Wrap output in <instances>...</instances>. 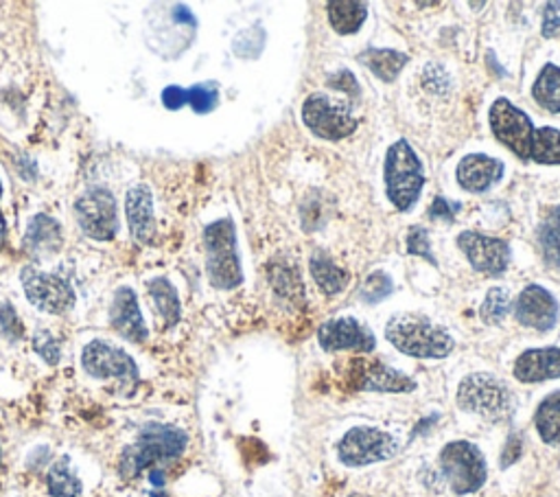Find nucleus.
Masks as SVG:
<instances>
[{
	"label": "nucleus",
	"mask_w": 560,
	"mask_h": 497,
	"mask_svg": "<svg viewBox=\"0 0 560 497\" xmlns=\"http://www.w3.org/2000/svg\"><path fill=\"white\" fill-rule=\"evenodd\" d=\"M519 453H521V440L512 436V438L508 440V445H506V451H503V467L512 464V462L519 458Z\"/></svg>",
	"instance_id": "40"
},
{
	"label": "nucleus",
	"mask_w": 560,
	"mask_h": 497,
	"mask_svg": "<svg viewBox=\"0 0 560 497\" xmlns=\"http://www.w3.org/2000/svg\"><path fill=\"white\" fill-rule=\"evenodd\" d=\"M395 291V283L386 272H372L363 287H361V300L365 302H382Z\"/></svg>",
	"instance_id": "33"
},
{
	"label": "nucleus",
	"mask_w": 560,
	"mask_h": 497,
	"mask_svg": "<svg viewBox=\"0 0 560 497\" xmlns=\"http://www.w3.org/2000/svg\"><path fill=\"white\" fill-rule=\"evenodd\" d=\"M21 281H23L27 300L45 313L64 315L75 307L73 285L58 274H49L36 268H25Z\"/></svg>",
	"instance_id": "12"
},
{
	"label": "nucleus",
	"mask_w": 560,
	"mask_h": 497,
	"mask_svg": "<svg viewBox=\"0 0 560 497\" xmlns=\"http://www.w3.org/2000/svg\"><path fill=\"white\" fill-rule=\"evenodd\" d=\"M560 34V3H547L543 12V38Z\"/></svg>",
	"instance_id": "37"
},
{
	"label": "nucleus",
	"mask_w": 560,
	"mask_h": 497,
	"mask_svg": "<svg viewBox=\"0 0 560 497\" xmlns=\"http://www.w3.org/2000/svg\"><path fill=\"white\" fill-rule=\"evenodd\" d=\"M350 380L359 390H372V393L414 390V382L410 377L375 360H350Z\"/></svg>",
	"instance_id": "15"
},
{
	"label": "nucleus",
	"mask_w": 560,
	"mask_h": 497,
	"mask_svg": "<svg viewBox=\"0 0 560 497\" xmlns=\"http://www.w3.org/2000/svg\"><path fill=\"white\" fill-rule=\"evenodd\" d=\"M534 101L549 114L560 112V66L545 64L532 86Z\"/></svg>",
	"instance_id": "26"
},
{
	"label": "nucleus",
	"mask_w": 560,
	"mask_h": 497,
	"mask_svg": "<svg viewBox=\"0 0 560 497\" xmlns=\"http://www.w3.org/2000/svg\"><path fill=\"white\" fill-rule=\"evenodd\" d=\"M0 462H3V449H0Z\"/></svg>",
	"instance_id": "43"
},
{
	"label": "nucleus",
	"mask_w": 560,
	"mask_h": 497,
	"mask_svg": "<svg viewBox=\"0 0 560 497\" xmlns=\"http://www.w3.org/2000/svg\"><path fill=\"white\" fill-rule=\"evenodd\" d=\"M110 326L116 331L119 336L134 345H142L149 338V331L145 324V318L140 313L138 298L134 289L129 287H119L112 305H110Z\"/></svg>",
	"instance_id": "17"
},
{
	"label": "nucleus",
	"mask_w": 560,
	"mask_h": 497,
	"mask_svg": "<svg viewBox=\"0 0 560 497\" xmlns=\"http://www.w3.org/2000/svg\"><path fill=\"white\" fill-rule=\"evenodd\" d=\"M408 252L412 257H421V259L430 261L432 265H436V259H434V252H432V244H430V233L423 226H416V228L410 231V235H408Z\"/></svg>",
	"instance_id": "34"
},
{
	"label": "nucleus",
	"mask_w": 560,
	"mask_h": 497,
	"mask_svg": "<svg viewBox=\"0 0 560 497\" xmlns=\"http://www.w3.org/2000/svg\"><path fill=\"white\" fill-rule=\"evenodd\" d=\"M173 18L177 21V23H189L191 27H196V18H194V14L189 12V10H186V8H175L173 10Z\"/></svg>",
	"instance_id": "41"
},
{
	"label": "nucleus",
	"mask_w": 560,
	"mask_h": 497,
	"mask_svg": "<svg viewBox=\"0 0 560 497\" xmlns=\"http://www.w3.org/2000/svg\"><path fill=\"white\" fill-rule=\"evenodd\" d=\"M47 486L51 497H82L84 493V484L77 471L73 469V462L69 456H62L51 464L47 475Z\"/></svg>",
	"instance_id": "25"
},
{
	"label": "nucleus",
	"mask_w": 560,
	"mask_h": 497,
	"mask_svg": "<svg viewBox=\"0 0 560 497\" xmlns=\"http://www.w3.org/2000/svg\"><path fill=\"white\" fill-rule=\"evenodd\" d=\"M386 194L395 209L410 211L425 187L423 162L408 140H397L386 153Z\"/></svg>",
	"instance_id": "3"
},
{
	"label": "nucleus",
	"mask_w": 560,
	"mask_h": 497,
	"mask_svg": "<svg viewBox=\"0 0 560 497\" xmlns=\"http://www.w3.org/2000/svg\"><path fill=\"white\" fill-rule=\"evenodd\" d=\"M386 338L397 351L416 360H443L456 347L443 326L419 313H399L390 318Z\"/></svg>",
	"instance_id": "2"
},
{
	"label": "nucleus",
	"mask_w": 560,
	"mask_h": 497,
	"mask_svg": "<svg viewBox=\"0 0 560 497\" xmlns=\"http://www.w3.org/2000/svg\"><path fill=\"white\" fill-rule=\"evenodd\" d=\"M207 272L217 289H235L244 281L241 261L237 252V231L233 220H217L204 231Z\"/></svg>",
	"instance_id": "4"
},
{
	"label": "nucleus",
	"mask_w": 560,
	"mask_h": 497,
	"mask_svg": "<svg viewBox=\"0 0 560 497\" xmlns=\"http://www.w3.org/2000/svg\"><path fill=\"white\" fill-rule=\"evenodd\" d=\"M538 244H540L543 259L549 265L560 268V207L553 209L551 215L547 218V222L540 226Z\"/></svg>",
	"instance_id": "30"
},
{
	"label": "nucleus",
	"mask_w": 560,
	"mask_h": 497,
	"mask_svg": "<svg viewBox=\"0 0 560 497\" xmlns=\"http://www.w3.org/2000/svg\"><path fill=\"white\" fill-rule=\"evenodd\" d=\"M458 211H460V204L447 202L445 198H436L432 209H430V218L432 220H440V222H453Z\"/></svg>",
	"instance_id": "38"
},
{
	"label": "nucleus",
	"mask_w": 560,
	"mask_h": 497,
	"mask_svg": "<svg viewBox=\"0 0 560 497\" xmlns=\"http://www.w3.org/2000/svg\"><path fill=\"white\" fill-rule=\"evenodd\" d=\"M514 318L527 328L549 331L558 320V302L545 287L527 285L517 298Z\"/></svg>",
	"instance_id": "16"
},
{
	"label": "nucleus",
	"mask_w": 560,
	"mask_h": 497,
	"mask_svg": "<svg viewBox=\"0 0 560 497\" xmlns=\"http://www.w3.org/2000/svg\"><path fill=\"white\" fill-rule=\"evenodd\" d=\"M488 121L495 138L503 147H508L519 160H530L536 127L521 108H517L510 99L499 97L490 105Z\"/></svg>",
	"instance_id": "9"
},
{
	"label": "nucleus",
	"mask_w": 560,
	"mask_h": 497,
	"mask_svg": "<svg viewBox=\"0 0 560 497\" xmlns=\"http://www.w3.org/2000/svg\"><path fill=\"white\" fill-rule=\"evenodd\" d=\"M302 121L313 136L324 140L348 138L359 127L350 105L324 92H315L302 103Z\"/></svg>",
	"instance_id": "6"
},
{
	"label": "nucleus",
	"mask_w": 560,
	"mask_h": 497,
	"mask_svg": "<svg viewBox=\"0 0 560 497\" xmlns=\"http://www.w3.org/2000/svg\"><path fill=\"white\" fill-rule=\"evenodd\" d=\"M309 270L313 281L318 283V287L328 294L335 296L339 294L346 285H348V272L341 270L328 254L324 252H313V257L309 259Z\"/></svg>",
	"instance_id": "24"
},
{
	"label": "nucleus",
	"mask_w": 560,
	"mask_h": 497,
	"mask_svg": "<svg viewBox=\"0 0 560 497\" xmlns=\"http://www.w3.org/2000/svg\"><path fill=\"white\" fill-rule=\"evenodd\" d=\"M162 103L166 110H179L186 105V90L179 86H169L162 90Z\"/></svg>",
	"instance_id": "39"
},
{
	"label": "nucleus",
	"mask_w": 560,
	"mask_h": 497,
	"mask_svg": "<svg viewBox=\"0 0 560 497\" xmlns=\"http://www.w3.org/2000/svg\"><path fill=\"white\" fill-rule=\"evenodd\" d=\"M397 451V438L379 427H352L341 436L337 445L339 462L352 469L386 462L395 458Z\"/></svg>",
	"instance_id": "8"
},
{
	"label": "nucleus",
	"mask_w": 560,
	"mask_h": 497,
	"mask_svg": "<svg viewBox=\"0 0 560 497\" xmlns=\"http://www.w3.org/2000/svg\"><path fill=\"white\" fill-rule=\"evenodd\" d=\"M0 326H3V334L8 338H12V340L23 338V331H25L23 328V320L18 318L16 309L10 302H5L3 307H0Z\"/></svg>",
	"instance_id": "36"
},
{
	"label": "nucleus",
	"mask_w": 560,
	"mask_h": 497,
	"mask_svg": "<svg viewBox=\"0 0 560 497\" xmlns=\"http://www.w3.org/2000/svg\"><path fill=\"white\" fill-rule=\"evenodd\" d=\"M147 287H149V296H151V300L155 305V311L160 313L164 326L177 324V320H179V298H177V291L171 285V281L164 278V276H155L147 283Z\"/></svg>",
	"instance_id": "28"
},
{
	"label": "nucleus",
	"mask_w": 560,
	"mask_h": 497,
	"mask_svg": "<svg viewBox=\"0 0 560 497\" xmlns=\"http://www.w3.org/2000/svg\"><path fill=\"white\" fill-rule=\"evenodd\" d=\"M508 309H510V294H508V289H503V287H493V289L486 294L484 302H482L480 315H482V320H484L486 324L495 326V324H501V322H503Z\"/></svg>",
	"instance_id": "31"
},
{
	"label": "nucleus",
	"mask_w": 560,
	"mask_h": 497,
	"mask_svg": "<svg viewBox=\"0 0 560 497\" xmlns=\"http://www.w3.org/2000/svg\"><path fill=\"white\" fill-rule=\"evenodd\" d=\"M440 469L451 490L471 495L486 482V460L477 445L469 440H453L440 451Z\"/></svg>",
	"instance_id": "7"
},
{
	"label": "nucleus",
	"mask_w": 560,
	"mask_h": 497,
	"mask_svg": "<svg viewBox=\"0 0 560 497\" xmlns=\"http://www.w3.org/2000/svg\"><path fill=\"white\" fill-rule=\"evenodd\" d=\"M503 178V164L486 153H469L458 164V183L469 194H484Z\"/></svg>",
	"instance_id": "18"
},
{
	"label": "nucleus",
	"mask_w": 560,
	"mask_h": 497,
	"mask_svg": "<svg viewBox=\"0 0 560 497\" xmlns=\"http://www.w3.org/2000/svg\"><path fill=\"white\" fill-rule=\"evenodd\" d=\"M125 215L132 237L147 246L155 239V220H153V196L147 185H136L127 191Z\"/></svg>",
	"instance_id": "19"
},
{
	"label": "nucleus",
	"mask_w": 560,
	"mask_h": 497,
	"mask_svg": "<svg viewBox=\"0 0 560 497\" xmlns=\"http://www.w3.org/2000/svg\"><path fill=\"white\" fill-rule=\"evenodd\" d=\"M217 103H220V88L215 82L198 84L186 90V105H191L194 112H198V114L213 112L217 108Z\"/></svg>",
	"instance_id": "32"
},
{
	"label": "nucleus",
	"mask_w": 560,
	"mask_h": 497,
	"mask_svg": "<svg viewBox=\"0 0 560 497\" xmlns=\"http://www.w3.org/2000/svg\"><path fill=\"white\" fill-rule=\"evenodd\" d=\"M0 198H3V181H0ZM8 241V224H5V215L0 211V248L5 246Z\"/></svg>",
	"instance_id": "42"
},
{
	"label": "nucleus",
	"mask_w": 560,
	"mask_h": 497,
	"mask_svg": "<svg viewBox=\"0 0 560 497\" xmlns=\"http://www.w3.org/2000/svg\"><path fill=\"white\" fill-rule=\"evenodd\" d=\"M189 445V436L175 425L166 423H147L136 440L123 449L121 456V475L134 480L142 473L162 469L164 464L177 460Z\"/></svg>",
	"instance_id": "1"
},
{
	"label": "nucleus",
	"mask_w": 560,
	"mask_h": 497,
	"mask_svg": "<svg viewBox=\"0 0 560 497\" xmlns=\"http://www.w3.org/2000/svg\"><path fill=\"white\" fill-rule=\"evenodd\" d=\"M62 244H64V235L55 218L40 213L32 220L25 233V248L32 257L58 254L62 250Z\"/></svg>",
	"instance_id": "21"
},
{
	"label": "nucleus",
	"mask_w": 560,
	"mask_h": 497,
	"mask_svg": "<svg viewBox=\"0 0 560 497\" xmlns=\"http://www.w3.org/2000/svg\"><path fill=\"white\" fill-rule=\"evenodd\" d=\"M458 248L475 272L488 276H499L510 263V246L499 237L464 231L458 235Z\"/></svg>",
	"instance_id": "13"
},
{
	"label": "nucleus",
	"mask_w": 560,
	"mask_h": 497,
	"mask_svg": "<svg viewBox=\"0 0 560 497\" xmlns=\"http://www.w3.org/2000/svg\"><path fill=\"white\" fill-rule=\"evenodd\" d=\"M34 351L51 366H55L60 362V358H62L60 343L53 338V334H49V331H40V334H36Z\"/></svg>",
	"instance_id": "35"
},
{
	"label": "nucleus",
	"mask_w": 560,
	"mask_h": 497,
	"mask_svg": "<svg viewBox=\"0 0 560 497\" xmlns=\"http://www.w3.org/2000/svg\"><path fill=\"white\" fill-rule=\"evenodd\" d=\"M318 343L326 353H337V351L370 353L377 347V340L372 336V331L363 326L359 320L348 315L324 322L318 331Z\"/></svg>",
	"instance_id": "14"
},
{
	"label": "nucleus",
	"mask_w": 560,
	"mask_h": 497,
	"mask_svg": "<svg viewBox=\"0 0 560 497\" xmlns=\"http://www.w3.org/2000/svg\"><path fill=\"white\" fill-rule=\"evenodd\" d=\"M82 366L86 375L99 382L116 380L121 384H136L140 375L134 358L108 340L88 343L82 351Z\"/></svg>",
	"instance_id": "10"
},
{
	"label": "nucleus",
	"mask_w": 560,
	"mask_h": 497,
	"mask_svg": "<svg viewBox=\"0 0 560 497\" xmlns=\"http://www.w3.org/2000/svg\"><path fill=\"white\" fill-rule=\"evenodd\" d=\"M512 373L521 384H540L549 380H560V347L523 351L514 360Z\"/></svg>",
	"instance_id": "20"
},
{
	"label": "nucleus",
	"mask_w": 560,
	"mask_h": 497,
	"mask_svg": "<svg viewBox=\"0 0 560 497\" xmlns=\"http://www.w3.org/2000/svg\"><path fill=\"white\" fill-rule=\"evenodd\" d=\"M458 406L486 421H503L512 412L510 388L488 373H473L458 388Z\"/></svg>",
	"instance_id": "5"
},
{
	"label": "nucleus",
	"mask_w": 560,
	"mask_h": 497,
	"mask_svg": "<svg viewBox=\"0 0 560 497\" xmlns=\"http://www.w3.org/2000/svg\"><path fill=\"white\" fill-rule=\"evenodd\" d=\"M75 218L84 235L95 241H112L119 233L116 200L108 189H90L75 204Z\"/></svg>",
	"instance_id": "11"
},
{
	"label": "nucleus",
	"mask_w": 560,
	"mask_h": 497,
	"mask_svg": "<svg viewBox=\"0 0 560 497\" xmlns=\"http://www.w3.org/2000/svg\"><path fill=\"white\" fill-rule=\"evenodd\" d=\"M530 160L538 164H560V129L536 127Z\"/></svg>",
	"instance_id": "29"
},
{
	"label": "nucleus",
	"mask_w": 560,
	"mask_h": 497,
	"mask_svg": "<svg viewBox=\"0 0 560 497\" xmlns=\"http://www.w3.org/2000/svg\"><path fill=\"white\" fill-rule=\"evenodd\" d=\"M326 16L335 34L350 36L365 23L368 5L359 3V0H331V3H326Z\"/></svg>",
	"instance_id": "22"
},
{
	"label": "nucleus",
	"mask_w": 560,
	"mask_h": 497,
	"mask_svg": "<svg viewBox=\"0 0 560 497\" xmlns=\"http://www.w3.org/2000/svg\"><path fill=\"white\" fill-rule=\"evenodd\" d=\"M534 425L543 443L560 445V390L547 395L538 403L534 412Z\"/></svg>",
	"instance_id": "27"
},
{
	"label": "nucleus",
	"mask_w": 560,
	"mask_h": 497,
	"mask_svg": "<svg viewBox=\"0 0 560 497\" xmlns=\"http://www.w3.org/2000/svg\"><path fill=\"white\" fill-rule=\"evenodd\" d=\"M365 69L386 84H393L408 64V55L395 49H370L361 55Z\"/></svg>",
	"instance_id": "23"
}]
</instances>
